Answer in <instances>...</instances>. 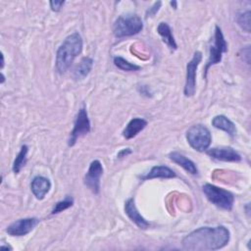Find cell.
<instances>
[{"instance_id":"obj_1","label":"cell","mask_w":251,"mask_h":251,"mask_svg":"<svg viewBox=\"0 0 251 251\" xmlns=\"http://www.w3.org/2000/svg\"><path fill=\"white\" fill-rule=\"evenodd\" d=\"M229 237V231L224 226H202L185 235L181 243L189 251L218 250L228 243Z\"/></svg>"},{"instance_id":"obj_2","label":"cell","mask_w":251,"mask_h":251,"mask_svg":"<svg viewBox=\"0 0 251 251\" xmlns=\"http://www.w3.org/2000/svg\"><path fill=\"white\" fill-rule=\"evenodd\" d=\"M82 46V38L76 31L65 38L56 53V69L60 74L68 71L75 58L81 53Z\"/></svg>"},{"instance_id":"obj_3","label":"cell","mask_w":251,"mask_h":251,"mask_svg":"<svg viewBox=\"0 0 251 251\" xmlns=\"http://www.w3.org/2000/svg\"><path fill=\"white\" fill-rule=\"evenodd\" d=\"M143 28V23L140 17L135 14H126L120 16L113 27L114 34L117 38H123L139 33Z\"/></svg>"},{"instance_id":"obj_4","label":"cell","mask_w":251,"mask_h":251,"mask_svg":"<svg viewBox=\"0 0 251 251\" xmlns=\"http://www.w3.org/2000/svg\"><path fill=\"white\" fill-rule=\"evenodd\" d=\"M202 190L207 199L215 206L225 210L232 209L234 196L231 192L211 183H205L202 186Z\"/></svg>"},{"instance_id":"obj_5","label":"cell","mask_w":251,"mask_h":251,"mask_svg":"<svg viewBox=\"0 0 251 251\" xmlns=\"http://www.w3.org/2000/svg\"><path fill=\"white\" fill-rule=\"evenodd\" d=\"M186 139L189 145L196 151H206L212 141L210 130L203 125H194L186 131Z\"/></svg>"},{"instance_id":"obj_6","label":"cell","mask_w":251,"mask_h":251,"mask_svg":"<svg viewBox=\"0 0 251 251\" xmlns=\"http://www.w3.org/2000/svg\"><path fill=\"white\" fill-rule=\"evenodd\" d=\"M227 51V43L224 37L222 29L216 25L215 26V34H214V44L209 48V57L205 65L204 69V77L206 78L207 73L210 67L219 64L222 61L223 53Z\"/></svg>"},{"instance_id":"obj_7","label":"cell","mask_w":251,"mask_h":251,"mask_svg":"<svg viewBox=\"0 0 251 251\" xmlns=\"http://www.w3.org/2000/svg\"><path fill=\"white\" fill-rule=\"evenodd\" d=\"M202 53L200 51H195L191 60L186 65V76L185 84L183 88V93L186 97L193 96L196 89V71L201 63Z\"/></svg>"},{"instance_id":"obj_8","label":"cell","mask_w":251,"mask_h":251,"mask_svg":"<svg viewBox=\"0 0 251 251\" xmlns=\"http://www.w3.org/2000/svg\"><path fill=\"white\" fill-rule=\"evenodd\" d=\"M90 131V121L88 119V115L86 112V108L84 105H82L81 108H79L76 118L74 123V128L71 131L70 138H69V146L75 145L76 139L81 136L85 135Z\"/></svg>"},{"instance_id":"obj_9","label":"cell","mask_w":251,"mask_h":251,"mask_svg":"<svg viewBox=\"0 0 251 251\" xmlns=\"http://www.w3.org/2000/svg\"><path fill=\"white\" fill-rule=\"evenodd\" d=\"M103 174V167L99 160H94L90 163L87 173L84 176V184L94 193H99L100 177Z\"/></svg>"},{"instance_id":"obj_10","label":"cell","mask_w":251,"mask_h":251,"mask_svg":"<svg viewBox=\"0 0 251 251\" xmlns=\"http://www.w3.org/2000/svg\"><path fill=\"white\" fill-rule=\"evenodd\" d=\"M39 223L37 218H24L19 219L9 225L6 232L12 236H24L29 233Z\"/></svg>"},{"instance_id":"obj_11","label":"cell","mask_w":251,"mask_h":251,"mask_svg":"<svg viewBox=\"0 0 251 251\" xmlns=\"http://www.w3.org/2000/svg\"><path fill=\"white\" fill-rule=\"evenodd\" d=\"M207 154L216 160L224 162H238L241 160V156L233 148L227 146L211 148L207 151Z\"/></svg>"},{"instance_id":"obj_12","label":"cell","mask_w":251,"mask_h":251,"mask_svg":"<svg viewBox=\"0 0 251 251\" xmlns=\"http://www.w3.org/2000/svg\"><path fill=\"white\" fill-rule=\"evenodd\" d=\"M125 212L127 215V217L130 219L132 223H134L140 229H146L149 227V223L140 215L138 212L134 200L132 198H129L125 203Z\"/></svg>"},{"instance_id":"obj_13","label":"cell","mask_w":251,"mask_h":251,"mask_svg":"<svg viewBox=\"0 0 251 251\" xmlns=\"http://www.w3.org/2000/svg\"><path fill=\"white\" fill-rule=\"evenodd\" d=\"M50 188H51V182L45 176H37L33 177V179L31 180V183H30L31 192L39 200L45 197V195L49 192Z\"/></svg>"},{"instance_id":"obj_14","label":"cell","mask_w":251,"mask_h":251,"mask_svg":"<svg viewBox=\"0 0 251 251\" xmlns=\"http://www.w3.org/2000/svg\"><path fill=\"white\" fill-rule=\"evenodd\" d=\"M176 173L170 169L167 166H154L148 174L145 176H141L140 178L142 180H148L152 178H173L176 177Z\"/></svg>"},{"instance_id":"obj_15","label":"cell","mask_w":251,"mask_h":251,"mask_svg":"<svg viewBox=\"0 0 251 251\" xmlns=\"http://www.w3.org/2000/svg\"><path fill=\"white\" fill-rule=\"evenodd\" d=\"M147 126V121L141 118H133L126 125V128L123 131V135L126 139L134 137L138 132L143 130Z\"/></svg>"},{"instance_id":"obj_16","label":"cell","mask_w":251,"mask_h":251,"mask_svg":"<svg viewBox=\"0 0 251 251\" xmlns=\"http://www.w3.org/2000/svg\"><path fill=\"white\" fill-rule=\"evenodd\" d=\"M169 158L176 164L179 165L181 168H183L186 172H188L191 175H196L198 173V169L194 162H192L190 159L185 157L184 155L178 153V152H171L169 154Z\"/></svg>"},{"instance_id":"obj_17","label":"cell","mask_w":251,"mask_h":251,"mask_svg":"<svg viewBox=\"0 0 251 251\" xmlns=\"http://www.w3.org/2000/svg\"><path fill=\"white\" fill-rule=\"evenodd\" d=\"M212 125L216 128H219V129H222V130L226 131L230 136H234L236 134L235 125L224 115L216 116L212 120Z\"/></svg>"},{"instance_id":"obj_18","label":"cell","mask_w":251,"mask_h":251,"mask_svg":"<svg viewBox=\"0 0 251 251\" xmlns=\"http://www.w3.org/2000/svg\"><path fill=\"white\" fill-rule=\"evenodd\" d=\"M157 32L162 37L163 41L169 46L170 49L176 50L177 48V44L172 33V29L167 23H164V22L160 23L157 27Z\"/></svg>"},{"instance_id":"obj_19","label":"cell","mask_w":251,"mask_h":251,"mask_svg":"<svg viewBox=\"0 0 251 251\" xmlns=\"http://www.w3.org/2000/svg\"><path fill=\"white\" fill-rule=\"evenodd\" d=\"M93 67V60L89 57H83L77 64L74 71V77L75 79H82L88 75Z\"/></svg>"},{"instance_id":"obj_20","label":"cell","mask_w":251,"mask_h":251,"mask_svg":"<svg viewBox=\"0 0 251 251\" xmlns=\"http://www.w3.org/2000/svg\"><path fill=\"white\" fill-rule=\"evenodd\" d=\"M27 152H28V147L26 145H23L13 163V172L15 174H19L22 168L25 165L27 161V157H26Z\"/></svg>"},{"instance_id":"obj_21","label":"cell","mask_w":251,"mask_h":251,"mask_svg":"<svg viewBox=\"0 0 251 251\" xmlns=\"http://www.w3.org/2000/svg\"><path fill=\"white\" fill-rule=\"evenodd\" d=\"M114 64L120 70L126 71V72H132V71L140 70L139 66L134 65L132 63H129L128 61H126V59H124V58H122L120 56H117V57L114 58Z\"/></svg>"},{"instance_id":"obj_22","label":"cell","mask_w":251,"mask_h":251,"mask_svg":"<svg viewBox=\"0 0 251 251\" xmlns=\"http://www.w3.org/2000/svg\"><path fill=\"white\" fill-rule=\"evenodd\" d=\"M237 24L246 32H250V10L240 12L236 17Z\"/></svg>"},{"instance_id":"obj_23","label":"cell","mask_w":251,"mask_h":251,"mask_svg":"<svg viewBox=\"0 0 251 251\" xmlns=\"http://www.w3.org/2000/svg\"><path fill=\"white\" fill-rule=\"evenodd\" d=\"M73 203H74L73 198L67 196L64 200H61V201H59V202H57V203L55 204V206H54L53 209H52L51 214L54 215V214H58V213H60V212H63L64 210H67L68 208L72 207V206H73Z\"/></svg>"},{"instance_id":"obj_24","label":"cell","mask_w":251,"mask_h":251,"mask_svg":"<svg viewBox=\"0 0 251 251\" xmlns=\"http://www.w3.org/2000/svg\"><path fill=\"white\" fill-rule=\"evenodd\" d=\"M162 5V2L161 1H158V2H155L147 11H146V18H149V17H154L156 15V13L159 11L160 7Z\"/></svg>"},{"instance_id":"obj_25","label":"cell","mask_w":251,"mask_h":251,"mask_svg":"<svg viewBox=\"0 0 251 251\" xmlns=\"http://www.w3.org/2000/svg\"><path fill=\"white\" fill-rule=\"evenodd\" d=\"M49 4H50V8L52 9V11L58 12L61 10L63 5L65 4V1H50Z\"/></svg>"},{"instance_id":"obj_26","label":"cell","mask_w":251,"mask_h":251,"mask_svg":"<svg viewBox=\"0 0 251 251\" xmlns=\"http://www.w3.org/2000/svg\"><path fill=\"white\" fill-rule=\"evenodd\" d=\"M131 153V150L129 148H125V149H122L119 153H118V158H123V157H126L127 156L128 154Z\"/></svg>"},{"instance_id":"obj_27","label":"cell","mask_w":251,"mask_h":251,"mask_svg":"<svg viewBox=\"0 0 251 251\" xmlns=\"http://www.w3.org/2000/svg\"><path fill=\"white\" fill-rule=\"evenodd\" d=\"M170 4H171L172 6H174V9H176V8H177V6H176V4H177V3H176V1H171V2H170Z\"/></svg>"},{"instance_id":"obj_28","label":"cell","mask_w":251,"mask_h":251,"mask_svg":"<svg viewBox=\"0 0 251 251\" xmlns=\"http://www.w3.org/2000/svg\"><path fill=\"white\" fill-rule=\"evenodd\" d=\"M0 249H1V250H3V249H9V250H12V247H10V246H1V247H0Z\"/></svg>"},{"instance_id":"obj_29","label":"cell","mask_w":251,"mask_h":251,"mask_svg":"<svg viewBox=\"0 0 251 251\" xmlns=\"http://www.w3.org/2000/svg\"><path fill=\"white\" fill-rule=\"evenodd\" d=\"M1 58H2V63H1V69H2L3 66H4V56H3V54H1Z\"/></svg>"}]
</instances>
